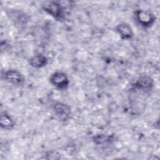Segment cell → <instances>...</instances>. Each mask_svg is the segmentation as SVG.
Instances as JSON below:
<instances>
[{
	"mask_svg": "<svg viewBox=\"0 0 160 160\" xmlns=\"http://www.w3.org/2000/svg\"><path fill=\"white\" fill-rule=\"evenodd\" d=\"M41 8L48 14L57 21H62L65 18V11L61 2L54 1H45L42 3Z\"/></svg>",
	"mask_w": 160,
	"mask_h": 160,
	"instance_id": "6da1fadb",
	"label": "cell"
},
{
	"mask_svg": "<svg viewBox=\"0 0 160 160\" xmlns=\"http://www.w3.org/2000/svg\"><path fill=\"white\" fill-rule=\"evenodd\" d=\"M133 16L137 24L143 28H151L156 19L155 15L151 11L142 9H136Z\"/></svg>",
	"mask_w": 160,
	"mask_h": 160,
	"instance_id": "7a4b0ae2",
	"label": "cell"
},
{
	"mask_svg": "<svg viewBox=\"0 0 160 160\" xmlns=\"http://www.w3.org/2000/svg\"><path fill=\"white\" fill-rule=\"evenodd\" d=\"M153 87V79L148 75H142L132 83L131 89L134 92L147 94L150 92Z\"/></svg>",
	"mask_w": 160,
	"mask_h": 160,
	"instance_id": "3957f363",
	"label": "cell"
},
{
	"mask_svg": "<svg viewBox=\"0 0 160 160\" xmlns=\"http://www.w3.org/2000/svg\"><path fill=\"white\" fill-rule=\"evenodd\" d=\"M50 84L59 90L66 89L69 84V80L67 74L62 71H56L52 72L49 78Z\"/></svg>",
	"mask_w": 160,
	"mask_h": 160,
	"instance_id": "277c9868",
	"label": "cell"
},
{
	"mask_svg": "<svg viewBox=\"0 0 160 160\" xmlns=\"http://www.w3.org/2000/svg\"><path fill=\"white\" fill-rule=\"evenodd\" d=\"M1 78L6 82L16 86L23 85L25 81L24 75L20 71L14 69H8L2 72Z\"/></svg>",
	"mask_w": 160,
	"mask_h": 160,
	"instance_id": "5b68a950",
	"label": "cell"
},
{
	"mask_svg": "<svg viewBox=\"0 0 160 160\" xmlns=\"http://www.w3.org/2000/svg\"><path fill=\"white\" fill-rule=\"evenodd\" d=\"M52 109L56 117L63 122L68 121L72 115L71 107L62 102L56 101L52 105Z\"/></svg>",
	"mask_w": 160,
	"mask_h": 160,
	"instance_id": "8992f818",
	"label": "cell"
},
{
	"mask_svg": "<svg viewBox=\"0 0 160 160\" xmlns=\"http://www.w3.org/2000/svg\"><path fill=\"white\" fill-rule=\"evenodd\" d=\"M114 29L121 38L124 40H129L133 37L134 32L132 29L131 26L126 22L119 23L115 26Z\"/></svg>",
	"mask_w": 160,
	"mask_h": 160,
	"instance_id": "52a82bcc",
	"label": "cell"
},
{
	"mask_svg": "<svg viewBox=\"0 0 160 160\" xmlns=\"http://www.w3.org/2000/svg\"><path fill=\"white\" fill-rule=\"evenodd\" d=\"M30 66L33 68L39 69L45 67L48 63V59L42 54H37L31 57L28 60Z\"/></svg>",
	"mask_w": 160,
	"mask_h": 160,
	"instance_id": "ba28073f",
	"label": "cell"
},
{
	"mask_svg": "<svg viewBox=\"0 0 160 160\" xmlns=\"http://www.w3.org/2000/svg\"><path fill=\"white\" fill-rule=\"evenodd\" d=\"M8 16H9V19H11V21L14 22V24L21 25L26 24L28 21L27 16L24 12L16 9H9V12L8 13Z\"/></svg>",
	"mask_w": 160,
	"mask_h": 160,
	"instance_id": "9c48e42d",
	"label": "cell"
},
{
	"mask_svg": "<svg viewBox=\"0 0 160 160\" xmlns=\"http://www.w3.org/2000/svg\"><path fill=\"white\" fill-rule=\"evenodd\" d=\"M0 124L1 128L5 130H12L15 127V122L12 117L6 111L1 112L0 116Z\"/></svg>",
	"mask_w": 160,
	"mask_h": 160,
	"instance_id": "30bf717a",
	"label": "cell"
},
{
	"mask_svg": "<svg viewBox=\"0 0 160 160\" xmlns=\"http://www.w3.org/2000/svg\"><path fill=\"white\" fill-rule=\"evenodd\" d=\"M115 137L109 134H96L93 137V142L98 146H105L111 144L114 141Z\"/></svg>",
	"mask_w": 160,
	"mask_h": 160,
	"instance_id": "8fae6325",
	"label": "cell"
},
{
	"mask_svg": "<svg viewBox=\"0 0 160 160\" xmlns=\"http://www.w3.org/2000/svg\"><path fill=\"white\" fill-rule=\"evenodd\" d=\"M46 159H59L61 158V154L55 151H49L45 153L43 158Z\"/></svg>",
	"mask_w": 160,
	"mask_h": 160,
	"instance_id": "7c38bea8",
	"label": "cell"
}]
</instances>
